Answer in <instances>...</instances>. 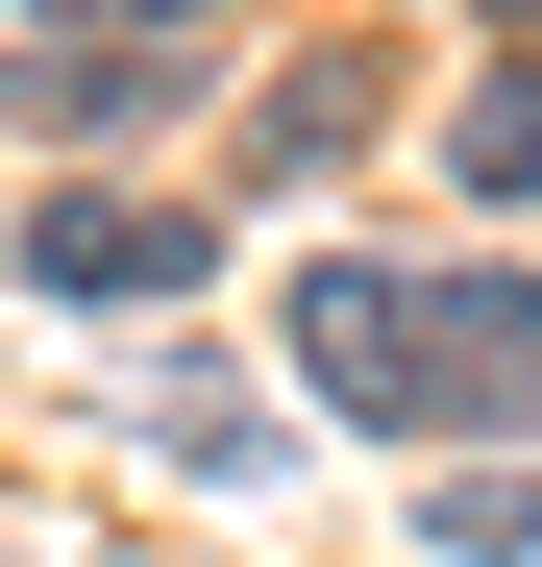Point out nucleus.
Listing matches in <instances>:
<instances>
[{"label":"nucleus","instance_id":"nucleus-1","mask_svg":"<svg viewBox=\"0 0 542 567\" xmlns=\"http://www.w3.org/2000/svg\"><path fill=\"white\" fill-rule=\"evenodd\" d=\"M321 420L371 444H518L542 420V271H419V247H321L296 297H271Z\"/></svg>","mask_w":542,"mask_h":567},{"label":"nucleus","instance_id":"nucleus-2","mask_svg":"<svg viewBox=\"0 0 542 567\" xmlns=\"http://www.w3.org/2000/svg\"><path fill=\"white\" fill-rule=\"evenodd\" d=\"M198 25H247V0H25L0 124H25V148H124V124L198 100Z\"/></svg>","mask_w":542,"mask_h":567},{"label":"nucleus","instance_id":"nucleus-3","mask_svg":"<svg viewBox=\"0 0 542 567\" xmlns=\"http://www.w3.org/2000/svg\"><path fill=\"white\" fill-rule=\"evenodd\" d=\"M0 271H25L50 321H74V297H100V321H148V297H198V223H173V198H124V173H74V198H25V247H0Z\"/></svg>","mask_w":542,"mask_h":567},{"label":"nucleus","instance_id":"nucleus-4","mask_svg":"<svg viewBox=\"0 0 542 567\" xmlns=\"http://www.w3.org/2000/svg\"><path fill=\"white\" fill-rule=\"evenodd\" d=\"M419 543H444V567H542V468H444Z\"/></svg>","mask_w":542,"mask_h":567},{"label":"nucleus","instance_id":"nucleus-5","mask_svg":"<svg viewBox=\"0 0 542 567\" xmlns=\"http://www.w3.org/2000/svg\"><path fill=\"white\" fill-rule=\"evenodd\" d=\"M444 173H469V198H542V74H469V124H444Z\"/></svg>","mask_w":542,"mask_h":567},{"label":"nucleus","instance_id":"nucleus-6","mask_svg":"<svg viewBox=\"0 0 542 567\" xmlns=\"http://www.w3.org/2000/svg\"><path fill=\"white\" fill-rule=\"evenodd\" d=\"M321 148H371V74H345V50H321V74H296L271 124H247V173H321Z\"/></svg>","mask_w":542,"mask_h":567},{"label":"nucleus","instance_id":"nucleus-7","mask_svg":"<svg viewBox=\"0 0 542 567\" xmlns=\"http://www.w3.org/2000/svg\"><path fill=\"white\" fill-rule=\"evenodd\" d=\"M148 444H173V468H222V494L271 468V420H247V395H198V370H173V395H148Z\"/></svg>","mask_w":542,"mask_h":567},{"label":"nucleus","instance_id":"nucleus-8","mask_svg":"<svg viewBox=\"0 0 542 567\" xmlns=\"http://www.w3.org/2000/svg\"><path fill=\"white\" fill-rule=\"evenodd\" d=\"M518 50H542V0H518Z\"/></svg>","mask_w":542,"mask_h":567}]
</instances>
